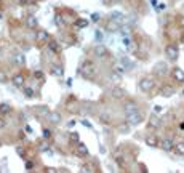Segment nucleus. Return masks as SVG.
I'll return each instance as SVG.
<instances>
[{"label": "nucleus", "mask_w": 184, "mask_h": 173, "mask_svg": "<svg viewBox=\"0 0 184 173\" xmlns=\"http://www.w3.org/2000/svg\"><path fill=\"white\" fill-rule=\"evenodd\" d=\"M11 84L15 85L16 88H23L24 84H26V77H24V74H23V72H16L15 75L11 77Z\"/></svg>", "instance_id": "obj_9"}, {"label": "nucleus", "mask_w": 184, "mask_h": 173, "mask_svg": "<svg viewBox=\"0 0 184 173\" xmlns=\"http://www.w3.org/2000/svg\"><path fill=\"white\" fill-rule=\"evenodd\" d=\"M152 74H155L157 77H163L168 74V63L166 61H157L152 68Z\"/></svg>", "instance_id": "obj_4"}, {"label": "nucleus", "mask_w": 184, "mask_h": 173, "mask_svg": "<svg viewBox=\"0 0 184 173\" xmlns=\"http://www.w3.org/2000/svg\"><path fill=\"white\" fill-rule=\"evenodd\" d=\"M45 117H47L48 124H51V125H58V124H61V120H63L61 114H59V112H54V111H50Z\"/></svg>", "instance_id": "obj_11"}, {"label": "nucleus", "mask_w": 184, "mask_h": 173, "mask_svg": "<svg viewBox=\"0 0 184 173\" xmlns=\"http://www.w3.org/2000/svg\"><path fill=\"white\" fill-rule=\"evenodd\" d=\"M38 151L40 152H45V154H51V148H50L48 140H43V141L38 144Z\"/></svg>", "instance_id": "obj_21"}, {"label": "nucleus", "mask_w": 184, "mask_h": 173, "mask_svg": "<svg viewBox=\"0 0 184 173\" xmlns=\"http://www.w3.org/2000/svg\"><path fill=\"white\" fill-rule=\"evenodd\" d=\"M34 77L38 79V80H42V79H43V72H42V71H35L34 72Z\"/></svg>", "instance_id": "obj_36"}, {"label": "nucleus", "mask_w": 184, "mask_h": 173, "mask_svg": "<svg viewBox=\"0 0 184 173\" xmlns=\"http://www.w3.org/2000/svg\"><path fill=\"white\" fill-rule=\"evenodd\" d=\"M50 74H51L53 77H58V79H61V77H64V69L61 68V66H56V64H53V66H50Z\"/></svg>", "instance_id": "obj_15"}, {"label": "nucleus", "mask_w": 184, "mask_h": 173, "mask_svg": "<svg viewBox=\"0 0 184 173\" xmlns=\"http://www.w3.org/2000/svg\"><path fill=\"white\" fill-rule=\"evenodd\" d=\"M88 26H90V19H87V18H80L75 23V28L77 29H85V28H88Z\"/></svg>", "instance_id": "obj_24"}, {"label": "nucleus", "mask_w": 184, "mask_h": 173, "mask_svg": "<svg viewBox=\"0 0 184 173\" xmlns=\"http://www.w3.org/2000/svg\"><path fill=\"white\" fill-rule=\"evenodd\" d=\"M0 61H2V48H0Z\"/></svg>", "instance_id": "obj_47"}, {"label": "nucleus", "mask_w": 184, "mask_h": 173, "mask_svg": "<svg viewBox=\"0 0 184 173\" xmlns=\"http://www.w3.org/2000/svg\"><path fill=\"white\" fill-rule=\"evenodd\" d=\"M88 154H90L88 146H87V144H83V143H77V146H75V155H77V157L85 159V157H88Z\"/></svg>", "instance_id": "obj_8"}, {"label": "nucleus", "mask_w": 184, "mask_h": 173, "mask_svg": "<svg viewBox=\"0 0 184 173\" xmlns=\"http://www.w3.org/2000/svg\"><path fill=\"white\" fill-rule=\"evenodd\" d=\"M179 128H181V130H184V122H182V124L179 125Z\"/></svg>", "instance_id": "obj_46"}, {"label": "nucleus", "mask_w": 184, "mask_h": 173, "mask_svg": "<svg viewBox=\"0 0 184 173\" xmlns=\"http://www.w3.org/2000/svg\"><path fill=\"white\" fill-rule=\"evenodd\" d=\"M160 148H162V151H165V152H171V151L175 149V143H173L171 138H163V140L160 141Z\"/></svg>", "instance_id": "obj_13"}, {"label": "nucleus", "mask_w": 184, "mask_h": 173, "mask_svg": "<svg viewBox=\"0 0 184 173\" xmlns=\"http://www.w3.org/2000/svg\"><path fill=\"white\" fill-rule=\"evenodd\" d=\"M75 124H77L75 120H69V122H67V127H69V128H74V125H75Z\"/></svg>", "instance_id": "obj_40"}, {"label": "nucleus", "mask_w": 184, "mask_h": 173, "mask_svg": "<svg viewBox=\"0 0 184 173\" xmlns=\"http://www.w3.org/2000/svg\"><path fill=\"white\" fill-rule=\"evenodd\" d=\"M173 151H175L178 155H181V157H182V155H184V141H179V143H176V144H175V149H173Z\"/></svg>", "instance_id": "obj_27"}, {"label": "nucleus", "mask_w": 184, "mask_h": 173, "mask_svg": "<svg viewBox=\"0 0 184 173\" xmlns=\"http://www.w3.org/2000/svg\"><path fill=\"white\" fill-rule=\"evenodd\" d=\"M48 40H50V34H48L45 29H37L35 43H37V45H43V43H48Z\"/></svg>", "instance_id": "obj_7"}, {"label": "nucleus", "mask_w": 184, "mask_h": 173, "mask_svg": "<svg viewBox=\"0 0 184 173\" xmlns=\"http://www.w3.org/2000/svg\"><path fill=\"white\" fill-rule=\"evenodd\" d=\"M21 90H23V93H24V95H26L27 98H34V96H35V91H34V88H32V87H26V85H24Z\"/></svg>", "instance_id": "obj_29"}, {"label": "nucleus", "mask_w": 184, "mask_h": 173, "mask_svg": "<svg viewBox=\"0 0 184 173\" xmlns=\"http://www.w3.org/2000/svg\"><path fill=\"white\" fill-rule=\"evenodd\" d=\"M171 75H173V79H175L176 82H179V84L184 82V71H182L181 68H175V69L171 71Z\"/></svg>", "instance_id": "obj_17"}, {"label": "nucleus", "mask_w": 184, "mask_h": 173, "mask_svg": "<svg viewBox=\"0 0 184 173\" xmlns=\"http://www.w3.org/2000/svg\"><path fill=\"white\" fill-rule=\"evenodd\" d=\"M162 109H163V108H162V106H155V108H154V111H155V112H160Z\"/></svg>", "instance_id": "obj_43"}, {"label": "nucleus", "mask_w": 184, "mask_h": 173, "mask_svg": "<svg viewBox=\"0 0 184 173\" xmlns=\"http://www.w3.org/2000/svg\"><path fill=\"white\" fill-rule=\"evenodd\" d=\"M143 120H144V114L141 112L138 108L133 109V111H128V112H126V124H128V125L136 127V125H139Z\"/></svg>", "instance_id": "obj_2"}, {"label": "nucleus", "mask_w": 184, "mask_h": 173, "mask_svg": "<svg viewBox=\"0 0 184 173\" xmlns=\"http://www.w3.org/2000/svg\"><path fill=\"white\" fill-rule=\"evenodd\" d=\"M80 171H93V168L90 165H82L80 167Z\"/></svg>", "instance_id": "obj_38"}, {"label": "nucleus", "mask_w": 184, "mask_h": 173, "mask_svg": "<svg viewBox=\"0 0 184 173\" xmlns=\"http://www.w3.org/2000/svg\"><path fill=\"white\" fill-rule=\"evenodd\" d=\"M93 53H95V56H98V58H104V56H107V48L103 43H98L93 48Z\"/></svg>", "instance_id": "obj_14"}, {"label": "nucleus", "mask_w": 184, "mask_h": 173, "mask_svg": "<svg viewBox=\"0 0 184 173\" xmlns=\"http://www.w3.org/2000/svg\"><path fill=\"white\" fill-rule=\"evenodd\" d=\"M0 82H5V75H3V72H0Z\"/></svg>", "instance_id": "obj_44"}, {"label": "nucleus", "mask_w": 184, "mask_h": 173, "mask_svg": "<svg viewBox=\"0 0 184 173\" xmlns=\"http://www.w3.org/2000/svg\"><path fill=\"white\" fill-rule=\"evenodd\" d=\"M162 125V120H160V117L159 115H151L149 117V127H152V128H159Z\"/></svg>", "instance_id": "obj_20"}, {"label": "nucleus", "mask_w": 184, "mask_h": 173, "mask_svg": "<svg viewBox=\"0 0 184 173\" xmlns=\"http://www.w3.org/2000/svg\"><path fill=\"white\" fill-rule=\"evenodd\" d=\"M144 143L149 146V148H157V146H160V141H159V138L155 136V135L146 136V138H144Z\"/></svg>", "instance_id": "obj_16"}, {"label": "nucleus", "mask_w": 184, "mask_h": 173, "mask_svg": "<svg viewBox=\"0 0 184 173\" xmlns=\"http://www.w3.org/2000/svg\"><path fill=\"white\" fill-rule=\"evenodd\" d=\"M82 125H85V127H88V128H93V125H91V124H90L88 120H83V122H82Z\"/></svg>", "instance_id": "obj_41"}, {"label": "nucleus", "mask_w": 184, "mask_h": 173, "mask_svg": "<svg viewBox=\"0 0 184 173\" xmlns=\"http://www.w3.org/2000/svg\"><path fill=\"white\" fill-rule=\"evenodd\" d=\"M154 87H155V84H154V80L151 77H143L138 82V88H139V91H143V93H151L154 90Z\"/></svg>", "instance_id": "obj_3"}, {"label": "nucleus", "mask_w": 184, "mask_h": 173, "mask_svg": "<svg viewBox=\"0 0 184 173\" xmlns=\"http://www.w3.org/2000/svg\"><path fill=\"white\" fill-rule=\"evenodd\" d=\"M26 28H27V29L35 31V29L38 28V19H37L35 16H29V18L26 19Z\"/></svg>", "instance_id": "obj_18"}, {"label": "nucleus", "mask_w": 184, "mask_h": 173, "mask_svg": "<svg viewBox=\"0 0 184 173\" xmlns=\"http://www.w3.org/2000/svg\"><path fill=\"white\" fill-rule=\"evenodd\" d=\"M50 138H51V130L43 128V140H50Z\"/></svg>", "instance_id": "obj_33"}, {"label": "nucleus", "mask_w": 184, "mask_h": 173, "mask_svg": "<svg viewBox=\"0 0 184 173\" xmlns=\"http://www.w3.org/2000/svg\"><path fill=\"white\" fill-rule=\"evenodd\" d=\"M93 21H98V19H100V15H98V13H93Z\"/></svg>", "instance_id": "obj_42"}, {"label": "nucleus", "mask_w": 184, "mask_h": 173, "mask_svg": "<svg viewBox=\"0 0 184 173\" xmlns=\"http://www.w3.org/2000/svg\"><path fill=\"white\" fill-rule=\"evenodd\" d=\"M0 146H2V143H0Z\"/></svg>", "instance_id": "obj_50"}, {"label": "nucleus", "mask_w": 184, "mask_h": 173, "mask_svg": "<svg viewBox=\"0 0 184 173\" xmlns=\"http://www.w3.org/2000/svg\"><path fill=\"white\" fill-rule=\"evenodd\" d=\"M54 21H56V26H64V16H61V15H56Z\"/></svg>", "instance_id": "obj_32"}, {"label": "nucleus", "mask_w": 184, "mask_h": 173, "mask_svg": "<svg viewBox=\"0 0 184 173\" xmlns=\"http://www.w3.org/2000/svg\"><path fill=\"white\" fill-rule=\"evenodd\" d=\"M11 111H13V108H11L10 103H0V115H2V117L8 115Z\"/></svg>", "instance_id": "obj_19"}, {"label": "nucleus", "mask_w": 184, "mask_h": 173, "mask_svg": "<svg viewBox=\"0 0 184 173\" xmlns=\"http://www.w3.org/2000/svg\"><path fill=\"white\" fill-rule=\"evenodd\" d=\"M47 47H48V51H51L53 55H61V45L58 43V40H53V38H50L48 40V43H47Z\"/></svg>", "instance_id": "obj_12"}, {"label": "nucleus", "mask_w": 184, "mask_h": 173, "mask_svg": "<svg viewBox=\"0 0 184 173\" xmlns=\"http://www.w3.org/2000/svg\"><path fill=\"white\" fill-rule=\"evenodd\" d=\"M0 2H3V0H0Z\"/></svg>", "instance_id": "obj_49"}, {"label": "nucleus", "mask_w": 184, "mask_h": 173, "mask_svg": "<svg viewBox=\"0 0 184 173\" xmlns=\"http://www.w3.org/2000/svg\"><path fill=\"white\" fill-rule=\"evenodd\" d=\"M120 63L123 64V68H125L126 71L133 68V63H131V59H130V58H126V56H122V58H120Z\"/></svg>", "instance_id": "obj_28"}, {"label": "nucleus", "mask_w": 184, "mask_h": 173, "mask_svg": "<svg viewBox=\"0 0 184 173\" xmlns=\"http://www.w3.org/2000/svg\"><path fill=\"white\" fill-rule=\"evenodd\" d=\"M80 74H82V77H83V79H87V80H91V79H95V77H96V74H98L95 63H93V61H90V59L83 61V63H82V66H80Z\"/></svg>", "instance_id": "obj_1"}, {"label": "nucleus", "mask_w": 184, "mask_h": 173, "mask_svg": "<svg viewBox=\"0 0 184 173\" xmlns=\"http://www.w3.org/2000/svg\"><path fill=\"white\" fill-rule=\"evenodd\" d=\"M34 111L37 112V115H47V114L50 112L48 106H35V108H34Z\"/></svg>", "instance_id": "obj_26"}, {"label": "nucleus", "mask_w": 184, "mask_h": 173, "mask_svg": "<svg viewBox=\"0 0 184 173\" xmlns=\"http://www.w3.org/2000/svg\"><path fill=\"white\" fill-rule=\"evenodd\" d=\"M98 119H100V122H103V124H110L112 115L104 111V112H100V114H98Z\"/></svg>", "instance_id": "obj_23"}, {"label": "nucleus", "mask_w": 184, "mask_h": 173, "mask_svg": "<svg viewBox=\"0 0 184 173\" xmlns=\"http://www.w3.org/2000/svg\"><path fill=\"white\" fill-rule=\"evenodd\" d=\"M112 71H114V72H117L119 75H123L125 72H126V69L123 68V64L119 61V63H115L114 66H112Z\"/></svg>", "instance_id": "obj_25"}, {"label": "nucleus", "mask_w": 184, "mask_h": 173, "mask_svg": "<svg viewBox=\"0 0 184 173\" xmlns=\"http://www.w3.org/2000/svg\"><path fill=\"white\" fill-rule=\"evenodd\" d=\"M160 93H162V96L170 98V96H173V95H175V88H173L171 85H165V87L160 90Z\"/></svg>", "instance_id": "obj_22"}, {"label": "nucleus", "mask_w": 184, "mask_h": 173, "mask_svg": "<svg viewBox=\"0 0 184 173\" xmlns=\"http://www.w3.org/2000/svg\"><path fill=\"white\" fill-rule=\"evenodd\" d=\"M179 21H181V26L184 28V16H181V18H179Z\"/></svg>", "instance_id": "obj_45"}, {"label": "nucleus", "mask_w": 184, "mask_h": 173, "mask_svg": "<svg viewBox=\"0 0 184 173\" xmlns=\"http://www.w3.org/2000/svg\"><path fill=\"white\" fill-rule=\"evenodd\" d=\"M70 140L75 141V143H79V133L77 131H72V133H70Z\"/></svg>", "instance_id": "obj_35"}, {"label": "nucleus", "mask_w": 184, "mask_h": 173, "mask_svg": "<svg viewBox=\"0 0 184 173\" xmlns=\"http://www.w3.org/2000/svg\"><path fill=\"white\" fill-rule=\"evenodd\" d=\"M122 26H123V24H122L120 21L109 18V21H107V24H106V31H107V32H117V31H120Z\"/></svg>", "instance_id": "obj_10"}, {"label": "nucleus", "mask_w": 184, "mask_h": 173, "mask_svg": "<svg viewBox=\"0 0 184 173\" xmlns=\"http://www.w3.org/2000/svg\"><path fill=\"white\" fill-rule=\"evenodd\" d=\"M5 127H7V122H5V119L0 115V130H3Z\"/></svg>", "instance_id": "obj_39"}, {"label": "nucleus", "mask_w": 184, "mask_h": 173, "mask_svg": "<svg viewBox=\"0 0 184 173\" xmlns=\"http://www.w3.org/2000/svg\"><path fill=\"white\" fill-rule=\"evenodd\" d=\"M15 63L18 66H26V56L23 55V53H16L15 55Z\"/></svg>", "instance_id": "obj_30"}, {"label": "nucleus", "mask_w": 184, "mask_h": 173, "mask_svg": "<svg viewBox=\"0 0 184 173\" xmlns=\"http://www.w3.org/2000/svg\"><path fill=\"white\" fill-rule=\"evenodd\" d=\"M95 38H96V42H98V43H101V42L104 40L103 32H101V31H96V32H95Z\"/></svg>", "instance_id": "obj_31"}, {"label": "nucleus", "mask_w": 184, "mask_h": 173, "mask_svg": "<svg viewBox=\"0 0 184 173\" xmlns=\"http://www.w3.org/2000/svg\"><path fill=\"white\" fill-rule=\"evenodd\" d=\"M0 19H2V13H0Z\"/></svg>", "instance_id": "obj_48"}, {"label": "nucleus", "mask_w": 184, "mask_h": 173, "mask_svg": "<svg viewBox=\"0 0 184 173\" xmlns=\"http://www.w3.org/2000/svg\"><path fill=\"white\" fill-rule=\"evenodd\" d=\"M16 154H18L19 157L26 159V151H24V148H16Z\"/></svg>", "instance_id": "obj_34"}, {"label": "nucleus", "mask_w": 184, "mask_h": 173, "mask_svg": "<svg viewBox=\"0 0 184 173\" xmlns=\"http://www.w3.org/2000/svg\"><path fill=\"white\" fill-rule=\"evenodd\" d=\"M34 167H35V164H34L32 160H27V162H26V170H32Z\"/></svg>", "instance_id": "obj_37"}, {"label": "nucleus", "mask_w": 184, "mask_h": 173, "mask_svg": "<svg viewBox=\"0 0 184 173\" xmlns=\"http://www.w3.org/2000/svg\"><path fill=\"white\" fill-rule=\"evenodd\" d=\"M165 55H166L168 61H176L178 56H179V48L175 43H170V45L165 47Z\"/></svg>", "instance_id": "obj_5"}, {"label": "nucleus", "mask_w": 184, "mask_h": 173, "mask_svg": "<svg viewBox=\"0 0 184 173\" xmlns=\"http://www.w3.org/2000/svg\"><path fill=\"white\" fill-rule=\"evenodd\" d=\"M126 90L125 88H122V87H119V85H112V88H110V96L114 98V99H123V98H126Z\"/></svg>", "instance_id": "obj_6"}]
</instances>
